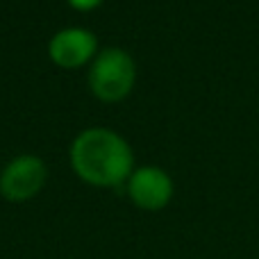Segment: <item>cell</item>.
Here are the masks:
<instances>
[{"mask_svg":"<svg viewBox=\"0 0 259 259\" xmlns=\"http://www.w3.org/2000/svg\"><path fill=\"white\" fill-rule=\"evenodd\" d=\"M137 80V64L123 48H105L94 59L89 71V87L105 103H118L132 91Z\"/></svg>","mask_w":259,"mask_h":259,"instance_id":"2","label":"cell"},{"mask_svg":"<svg viewBox=\"0 0 259 259\" xmlns=\"http://www.w3.org/2000/svg\"><path fill=\"white\" fill-rule=\"evenodd\" d=\"M48 170L46 164L34 155H21L5 166L0 175V193L9 202H25L41 191Z\"/></svg>","mask_w":259,"mask_h":259,"instance_id":"3","label":"cell"},{"mask_svg":"<svg viewBox=\"0 0 259 259\" xmlns=\"http://www.w3.org/2000/svg\"><path fill=\"white\" fill-rule=\"evenodd\" d=\"M71 164L84 182L96 187H118L132 175L134 155L130 143L114 130L91 127L73 141Z\"/></svg>","mask_w":259,"mask_h":259,"instance_id":"1","label":"cell"},{"mask_svg":"<svg viewBox=\"0 0 259 259\" xmlns=\"http://www.w3.org/2000/svg\"><path fill=\"white\" fill-rule=\"evenodd\" d=\"M175 193L173 178L159 166L134 168L127 178V196L139 209L157 211L164 209Z\"/></svg>","mask_w":259,"mask_h":259,"instance_id":"4","label":"cell"},{"mask_svg":"<svg viewBox=\"0 0 259 259\" xmlns=\"http://www.w3.org/2000/svg\"><path fill=\"white\" fill-rule=\"evenodd\" d=\"M68 3L75 9H94V7H98L103 0H68Z\"/></svg>","mask_w":259,"mask_h":259,"instance_id":"6","label":"cell"},{"mask_svg":"<svg viewBox=\"0 0 259 259\" xmlns=\"http://www.w3.org/2000/svg\"><path fill=\"white\" fill-rule=\"evenodd\" d=\"M98 41L84 27H66L50 39V57L62 68H77L96 55Z\"/></svg>","mask_w":259,"mask_h":259,"instance_id":"5","label":"cell"}]
</instances>
